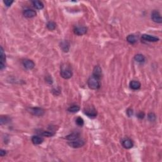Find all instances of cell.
Returning <instances> with one entry per match:
<instances>
[{
	"instance_id": "cell-7",
	"label": "cell",
	"mask_w": 162,
	"mask_h": 162,
	"mask_svg": "<svg viewBox=\"0 0 162 162\" xmlns=\"http://www.w3.org/2000/svg\"><path fill=\"white\" fill-rule=\"evenodd\" d=\"M0 69L3 70L5 67V61H6V55H5L4 50L2 46L0 47Z\"/></svg>"
},
{
	"instance_id": "cell-6",
	"label": "cell",
	"mask_w": 162,
	"mask_h": 162,
	"mask_svg": "<svg viewBox=\"0 0 162 162\" xmlns=\"http://www.w3.org/2000/svg\"><path fill=\"white\" fill-rule=\"evenodd\" d=\"M84 113L85 115L88 116L89 117H96L98 114L96 109L93 107L85 108L84 110Z\"/></svg>"
},
{
	"instance_id": "cell-24",
	"label": "cell",
	"mask_w": 162,
	"mask_h": 162,
	"mask_svg": "<svg viewBox=\"0 0 162 162\" xmlns=\"http://www.w3.org/2000/svg\"><path fill=\"white\" fill-rule=\"evenodd\" d=\"M56 23L54 22H52V21L51 22H49L47 23V28L50 30H54L56 28Z\"/></svg>"
},
{
	"instance_id": "cell-30",
	"label": "cell",
	"mask_w": 162,
	"mask_h": 162,
	"mask_svg": "<svg viewBox=\"0 0 162 162\" xmlns=\"http://www.w3.org/2000/svg\"><path fill=\"white\" fill-rule=\"evenodd\" d=\"M45 80L47 82H48L49 84H52L53 83V80L50 76H47L45 78Z\"/></svg>"
},
{
	"instance_id": "cell-4",
	"label": "cell",
	"mask_w": 162,
	"mask_h": 162,
	"mask_svg": "<svg viewBox=\"0 0 162 162\" xmlns=\"http://www.w3.org/2000/svg\"><path fill=\"white\" fill-rule=\"evenodd\" d=\"M29 112L33 115L35 116H43L44 114V110L43 108H39V107H34V108H30L29 110Z\"/></svg>"
},
{
	"instance_id": "cell-1",
	"label": "cell",
	"mask_w": 162,
	"mask_h": 162,
	"mask_svg": "<svg viewBox=\"0 0 162 162\" xmlns=\"http://www.w3.org/2000/svg\"><path fill=\"white\" fill-rule=\"evenodd\" d=\"M60 75L65 79H69L73 75L72 69L67 64H63L60 68Z\"/></svg>"
},
{
	"instance_id": "cell-16",
	"label": "cell",
	"mask_w": 162,
	"mask_h": 162,
	"mask_svg": "<svg viewBox=\"0 0 162 162\" xmlns=\"http://www.w3.org/2000/svg\"><path fill=\"white\" fill-rule=\"evenodd\" d=\"M80 137V134L78 133V132H72L70 134L67 135L65 137V139H67V140L69 141H72V140H74V139H78Z\"/></svg>"
},
{
	"instance_id": "cell-25",
	"label": "cell",
	"mask_w": 162,
	"mask_h": 162,
	"mask_svg": "<svg viewBox=\"0 0 162 162\" xmlns=\"http://www.w3.org/2000/svg\"><path fill=\"white\" fill-rule=\"evenodd\" d=\"M75 122H76V124H77V125L80 127L83 126L84 124V121L83 118H81V117H77Z\"/></svg>"
},
{
	"instance_id": "cell-26",
	"label": "cell",
	"mask_w": 162,
	"mask_h": 162,
	"mask_svg": "<svg viewBox=\"0 0 162 162\" xmlns=\"http://www.w3.org/2000/svg\"><path fill=\"white\" fill-rule=\"evenodd\" d=\"M156 115L155 114H153V113H150L148 114V119L149 121L151 122H154L156 120Z\"/></svg>"
},
{
	"instance_id": "cell-3",
	"label": "cell",
	"mask_w": 162,
	"mask_h": 162,
	"mask_svg": "<svg viewBox=\"0 0 162 162\" xmlns=\"http://www.w3.org/2000/svg\"><path fill=\"white\" fill-rule=\"evenodd\" d=\"M68 144L70 147L74 148H81L83 146H84L85 141L83 139H80L78 138V139H74V140L70 141L68 142Z\"/></svg>"
},
{
	"instance_id": "cell-28",
	"label": "cell",
	"mask_w": 162,
	"mask_h": 162,
	"mask_svg": "<svg viewBox=\"0 0 162 162\" xmlns=\"http://www.w3.org/2000/svg\"><path fill=\"white\" fill-rule=\"evenodd\" d=\"M145 116V114L144 112H142V111H140L139 113H138L137 114V117L139 118H140V119H142V118L144 117Z\"/></svg>"
},
{
	"instance_id": "cell-17",
	"label": "cell",
	"mask_w": 162,
	"mask_h": 162,
	"mask_svg": "<svg viewBox=\"0 0 162 162\" xmlns=\"http://www.w3.org/2000/svg\"><path fill=\"white\" fill-rule=\"evenodd\" d=\"M33 5L36 9L37 10H42L44 8V4L43 3V2L40 1H32Z\"/></svg>"
},
{
	"instance_id": "cell-22",
	"label": "cell",
	"mask_w": 162,
	"mask_h": 162,
	"mask_svg": "<svg viewBox=\"0 0 162 162\" xmlns=\"http://www.w3.org/2000/svg\"><path fill=\"white\" fill-rule=\"evenodd\" d=\"M80 110V107L77 105H72L68 108V111L70 113H76Z\"/></svg>"
},
{
	"instance_id": "cell-12",
	"label": "cell",
	"mask_w": 162,
	"mask_h": 162,
	"mask_svg": "<svg viewBox=\"0 0 162 162\" xmlns=\"http://www.w3.org/2000/svg\"><path fill=\"white\" fill-rule=\"evenodd\" d=\"M87 31V29L85 27H77L74 29L75 34L78 36H82V35L86 34Z\"/></svg>"
},
{
	"instance_id": "cell-19",
	"label": "cell",
	"mask_w": 162,
	"mask_h": 162,
	"mask_svg": "<svg viewBox=\"0 0 162 162\" xmlns=\"http://www.w3.org/2000/svg\"><path fill=\"white\" fill-rule=\"evenodd\" d=\"M60 47L64 52H68L69 50L70 44L67 41H63L60 44Z\"/></svg>"
},
{
	"instance_id": "cell-20",
	"label": "cell",
	"mask_w": 162,
	"mask_h": 162,
	"mask_svg": "<svg viewBox=\"0 0 162 162\" xmlns=\"http://www.w3.org/2000/svg\"><path fill=\"white\" fill-rule=\"evenodd\" d=\"M39 134L41 135H43V136L47 137H52L55 134V133L53 132H51V131H40Z\"/></svg>"
},
{
	"instance_id": "cell-8",
	"label": "cell",
	"mask_w": 162,
	"mask_h": 162,
	"mask_svg": "<svg viewBox=\"0 0 162 162\" xmlns=\"http://www.w3.org/2000/svg\"><path fill=\"white\" fill-rule=\"evenodd\" d=\"M93 75L97 79H98L99 80H100L102 78V76H103L102 69L99 65H96L94 67V69H93Z\"/></svg>"
},
{
	"instance_id": "cell-15",
	"label": "cell",
	"mask_w": 162,
	"mask_h": 162,
	"mask_svg": "<svg viewBox=\"0 0 162 162\" xmlns=\"http://www.w3.org/2000/svg\"><path fill=\"white\" fill-rule=\"evenodd\" d=\"M43 141H44V139L41 137L39 136V135H34L32 137V142L36 145L40 144L43 143Z\"/></svg>"
},
{
	"instance_id": "cell-23",
	"label": "cell",
	"mask_w": 162,
	"mask_h": 162,
	"mask_svg": "<svg viewBox=\"0 0 162 162\" xmlns=\"http://www.w3.org/2000/svg\"><path fill=\"white\" fill-rule=\"evenodd\" d=\"M10 121V118L7 116H1V120H0V123L1 125H3V124H7Z\"/></svg>"
},
{
	"instance_id": "cell-10",
	"label": "cell",
	"mask_w": 162,
	"mask_h": 162,
	"mask_svg": "<svg viewBox=\"0 0 162 162\" xmlns=\"http://www.w3.org/2000/svg\"><path fill=\"white\" fill-rule=\"evenodd\" d=\"M122 144L123 147L125 149H131L134 146L132 141L131 139H128V138L123 139L122 141Z\"/></svg>"
},
{
	"instance_id": "cell-29",
	"label": "cell",
	"mask_w": 162,
	"mask_h": 162,
	"mask_svg": "<svg viewBox=\"0 0 162 162\" xmlns=\"http://www.w3.org/2000/svg\"><path fill=\"white\" fill-rule=\"evenodd\" d=\"M127 114L128 117H131L132 115H133V110L131 108H128L127 110Z\"/></svg>"
},
{
	"instance_id": "cell-14",
	"label": "cell",
	"mask_w": 162,
	"mask_h": 162,
	"mask_svg": "<svg viewBox=\"0 0 162 162\" xmlns=\"http://www.w3.org/2000/svg\"><path fill=\"white\" fill-rule=\"evenodd\" d=\"M130 87L133 90H138L141 88V84L140 82L137 80H132L131 81L129 84Z\"/></svg>"
},
{
	"instance_id": "cell-2",
	"label": "cell",
	"mask_w": 162,
	"mask_h": 162,
	"mask_svg": "<svg viewBox=\"0 0 162 162\" xmlns=\"http://www.w3.org/2000/svg\"><path fill=\"white\" fill-rule=\"evenodd\" d=\"M87 84L89 87L90 89H93V90H96V89H100V86H101L100 80L93 76V75H92V76H91L87 80Z\"/></svg>"
},
{
	"instance_id": "cell-18",
	"label": "cell",
	"mask_w": 162,
	"mask_h": 162,
	"mask_svg": "<svg viewBox=\"0 0 162 162\" xmlns=\"http://www.w3.org/2000/svg\"><path fill=\"white\" fill-rule=\"evenodd\" d=\"M127 40L128 43L131 44H134L135 43H136L137 42V39L136 37L134 34H131L128 35L127 37Z\"/></svg>"
},
{
	"instance_id": "cell-9",
	"label": "cell",
	"mask_w": 162,
	"mask_h": 162,
	"mask_svg": "<svg viewBox=\"0 0 162 162\" xmlns=\"http://www.w3.org/2000/svg\"><path fill=\"white\" fill-rule=\"evenodd\" d=\"M22 65H23V66L27 70L33 69L35 67V63L34 61L29 59L23 60L22 61Z\"/></svg>"
},
{
	"instance_id": "cell-11",
	"label": "cell",
	"mask_w": 162,
	"mask_h": 162,
	"mask_svg": "<svg viewBox=\"0 0 162 162\" xmlns=\"http://www.w3.org/2000/svg\"><path fill=\"white\" fill-rule=\"evenodd\" d=\"M23 15L25 17L28 18V19H30V18H33L36 16V12L34 10L32 9H26L23 11Z\"/></svg>"
},
{
	"instance_id": "cell-31",
	"label": "cell",
	"mask_w": 162,
	"mask_h": 162,
	"mask_svg": "<svg viewBox=\"0 0 162 162\" xmlns=\"http://www.w3.org/2000/svg\"><path fill=\"white\" fill-rule=\"evenodd\" d=\"M6 154V151L5 150H3V149H1V150H0V156H1V157L5 156Z\"/></svg>"
},
{
	"instance_id": "cell-21",
	"label": "cell",
	"mask_w": 162,
	"mask_h": 162,
	"mask_svg": "<svg viewBox=\"0 0 162 162\" xmlns=\"http://www.w3.org/2000/svg\"><path fill=\"white\" fill-rule=\"evenodd\" d=\"M134 60L139 63H144L145 61V57L141 54H137L134 56Z\"/></svg>"
},
{
	"instance_id": "cell-27",
	"label": "cell",
	"mask_w": 162,
	"mask_h": 162,
	"mask_svg": "<svg viewBox=\"0 0 162 162\" xmlns=\"http://www.w3.org/2000/svg\"><path fill=\"white\" fill-rule=\"evenodd\" d=\"M3 3H5V5H6L7 7H10L11 5H12V3H13V1H10V0H5L3 1Z\"/></svg>"
},
{
	"instance_id": "cell-5",
	"label": "cell",
	"mask_w": 162,
	"mask_h": 162,
	"mask_svg": "<svg viewBox=\"0 0 162 162\" xmlns=\"http://www.w3.org/2000/svg\"><path fill=\"white\" fill-rule=\"evenodd\" d=\"M151 19L153 22L158 23H161L162 22V19L161 14L157 10L153 11L151 13Z\"/></svg>"
},
{
	"instance_id": "cell-13",
	"label": "cell",
	"mask_w": 162,
	"mask_h": 162,
	"mask_svg": "<svg viewBox=\"0 0 162 162\" xmlns=\"http://www.w3.org/2000/svg\"><path fill=\"white\" fill-rule=\"evenodd\" d=\"M142 39L148 42H157L159 40V38L155 36H152L148 34H143L142 36Z\"/></svg>"
}]
</instances>
